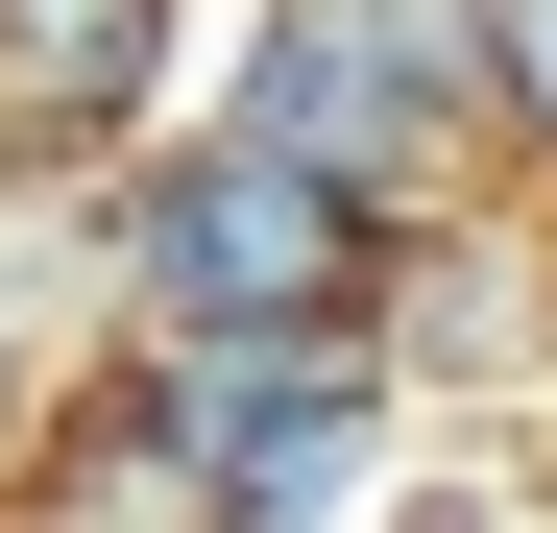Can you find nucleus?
Listing matches in <instances>:
<instances>
[{"mask_svg":"<svg viewBox=\"0 0 557 533\" xmlns=\"http://www.w3.org/2000/svg\"><path fill=\"white\" fill-rule=\"evenodd\" d=\"M219 122L315 146L339 195H460L509 122H485V0H243L219 25Z\"/></svg>","mask_w":557,"mask_h":533,"instance_id":"nucleus-3","label":"nucleus"},{"mask_svg":"<svg viewBox=\"0 0 557 533\" xmlns=\"http://www.w3.org/2000/svg\"><path fill=\"white\" fill-rule=\"evenodd\" d=\"M122 388L170 436V485H195V533H363L412 485V436H436L363 315H315V339H122Z\"/></svg>","mask_w":557,"mask_h":533,"instance_id":"nucleus-2","label":"nucleus"},{"mask_svg":"<svg viewBox=\"0 0 557 533\" xmlns=\"http://www.w3.org/2000/svg\"><path fill=\"white\" fill-rule=\"evenodd\" d=\"M388 292V195L267 122H146L98 170V339H315Z\"/></svg>","mask_w":557,"mask_h":533,"instance_id":"nucleus-1","label":"nucleus"},{"mask_svg":"<svg viewBox=\"0 0 557 533\" xmlns=\"http://www.w3.org/2000/svg\"><path fill=\"white\" fill-rule=\"evenodd\" d=\"M412 412H557V219H485V195H412L388 219V292H363Z\"/></svg>","mask_w":557,"mask_h":533,"instance_id":"nucleus-4","label":"nucleus"},{"mask_svg":"<svg viewBox=\"0 0 557 533\" xmlns=\"http://www.w3.org/2000/svg\"><path fill=\"white\" fill-rule=\"evenodd\" d=\"M49 412H73V388H49V339H25V315H0V485H25V461H49Z\"/></svg>","mask_w":557,"mask_h":533,"instance_id":"nucleus-7","label":"nucleus"},{"mask_svg":"<svg viewBox=\"0 0 557 533\" xmlns=\"http://www.w3.org/2000/svg\"><path fill=\"white\" fill-rule=\"evenodd\" d=\"M219 25H243V0H0V146L122 170V146L219 73Z\"/></svg>","mask_w":557,"mask_h":533,"instance_id":"nucleus-5","label":"nucleus"},{"mask_svg":"<svg viewBox=\"0 0 557 533\" xmlns=\"http://www.w3.org/2000/svg\"><path fill=\"white\" fill-rule=\"evenodd\" d=\"M485 122L509 170H557V0H485Z\"/></svg>","mask_w":557,"mask_h":533,"instance_id":"nucleus-6","label":"nucleus"}]
</instances>
